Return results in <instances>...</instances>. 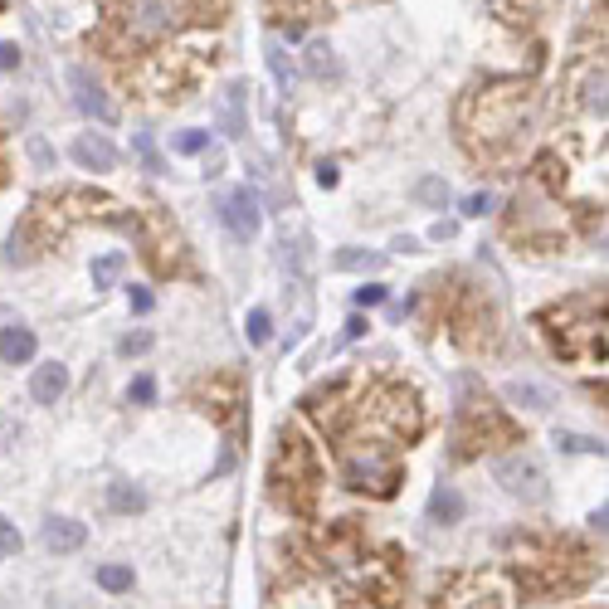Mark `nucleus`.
<instances>
[{
  "instance_id": "nucleus-35",
  "label": "nucleus",
  "mask_w": 609,
  "mask_h": 609,
  "mask_svg": "<svg viewBox=\"0 0 609 609\" xmlns=\"http://www.w3.org/2000/svg\"><path fill=\"white\" fill-rule=\"evenodd\" d=\"M317 186H327V191L337 186V166H332V161H322V166H317Z\"/></svg>"
},
{
  "instance_id": "nucleus-36",
  "label": "nucleus",
  "mask_w": 609,
  "mask_h": 609,
  "mask_svg": "<svg viewBox=\"0 0 609 609\" xmlns=\"http://www.w3.org/2000/svg\"><path fill=\"white\" fill-rule=\"evenodd\" d=\"M454 234H458V225H454V220H439V225L429 229V239H439V244H444V239H454Z\"/></svg>"
},
{
  "instance_id": "nucleus-28",
  "label": "nucleus",
  "mask_w": 609,
  "mask_h": 609,
  "mask_svg": "<svg viewBox=\"0 0 609 609\" xmlns=\"http://www.w3.org/2000/svg\"><path fill=\"white\" fill-rule=\"evenodd\" d=\"M117 351H122V356H142V351H152V332H132V337H122Z\"/></svg>"
},
{
  "instance_id": "nucleus-23",
  "label": "nucleus",
  "mask_w": 609,
  "mask_h": 609,
  "mask_svg": "<svg viewBox=\"0 0 609 609\" xmlns=\"http://www.w3.org/2000/svg\"><path fill=\"white\" fill-rule=\"evenodd\" d=\"M244 327H249V342H254V346H264L268 337H273V317H268L264 307H254V312H249V322H244Z\"/></svg>"
},
{
  "instance_id": "nucleus-21",
  "label": "nucleus",
  "mask_w": 609,
  "mask_h": 609,
  "mask_svg": "<svg viewBox=\"0 0 609 609\" xmlns=\"http://www.w3.org/2000/svg\"><path fill=\"white\" fill-rule=\"evenodd\" d=\"M132 147H137L142 166H147L152 176H161V171H166V166H161V152H156V142H152V132H132Z\"/></svg>"
},
{
  "instance_id": "nucleus-34",
  "label": "nucleus",
  "mask_w": 609,
  "mask_h": 609,
  "mask_svg": "<svg viewBox=\"0 0 609 609\" xmlns=\"http://www.w3.org/2000/svg\"><path fill=\"white\" fill-rule=\"evenodd\" d=\"M127 298H132V312H152V293L147 288H127Z\"/></svg>"
},
{
  "instance_id": "nucleus-32",
  "label": "nucleus",
  "mask_w": 609,
  "mask_h": 609,
  "mask_svg": "<svg viewBox=\"0 0 609 609\" xmlns=\"http://www.w3.org/2000/svg\"><path fill=\"white\" fill-rule=\"evenodd\" d=\"M30 156H35L39 171H49V166H54V152H49V142H39V137H30Z\"/></svg>"
},
{
  "instance_id": "nucleus-17",
  "label": "nucleus",
  "mask_w": 609,
  "mask_h": 609,
  "mask_svg": "<svg viewBox=\"0 0 609 609\" xmlns=\"http://www.w3.org/2000/svg\"><path fill=\"white\" fill-rule=\"evenodd\" d=\"M381 264H385V254H376V249H342L332 259V268H342V273H376Z\"/></svg>"
},
{
  "instance_id": "nucleus-13",
  "label": "nucleus",
  "mask_w": 609,
  "mask_h": 609,
  "mask_svg": "<svg viewBox=\"0 0 609 609\" xmlns=\"http://www.w3.org/2000/svg\"><path fill=\"white\" fill-rule=\"evenodd\" d=\"M244 83H229L225 93H220V132L225 137H244L249 132V122H244Z\"/></svg>"
},
{
  "instance_id": "nucleus-10",
  "label": "nucleus",
  "mask_w": 609,
  "mask_h": 609,
  "mask_svg": "<svg viewBox=\"0 0 609 609\" xmlns=\"http://www.w3.org/2000/svg\"><path fill=\"white\" fill-rule=\"evenodd\" d=\"M69 156H74L83 171H113L117 166V147L108 137H93V132H83L74 147H69Z\"/></svg>"
},
{
  "instance_id": "nucleus-12",
  "label": "nucleus",
  "mask_w": 609,
  "mask_h": 609,
  "mask_svg": "<svg viewBox=\"0 0 609 609\" xmlns=\"http://www.w3.org/2000/svg\"><path fill=\"white\" fill-rule=\"evenodd\" d=\"M64 390H69V366L49 361V366H39V371H35L30 395H35L39 405H59V400H64Z\"/></svg>"
},
{
  "instance_id": "nucleus-39",
  "label": "nucleus",
  "mask_w": 609,
  "mask_h": 609,
  "mask_svg": "<svg viewBox=\"0 0 609 609\" xmlns=\"http://www.w3.org/2000/svg\"><path fill=\"white\" fill-rule=\"evenodd\" d=\"M0 561H5V551H0Z\"/></svg>"
},
{
  "instance_id": "nucleus-26",
  "label": "nucleus",
  "mask_w": 609,
  "mask_h": 609,
  "mask_svg": "<svg viewBox=\"0 0 609 609\" xmlns=\"http://www.w3.org/2000/svg\"><path fill=\"white\" fill-rule=\"evenodd\" d=\"M561 449H571V454H605V444L590 439V434H561Z\"/></svg>"
},
{
  "instance_id": "nucleus-15",
  "label": "nucleus",
  "mask_w": 609,
  "mask_h": 609,
  "mask_svg": "<svg viewBox=\"0 0 609 609\" xmlns=\"http://www.w3.org/2000/svg\"><path fill=\"white\" fill-rule=\"evenodd\" d=\"M303 69L312 78H337L342 74V64H337V49L327 44V39H312L307 44V54H303Z\"/></svg>"
},
{
  "instance_id": "nucleus-9",
  "label": "nucleus",
  "mask_w": 609,
  "mask_h": 609,
  "mask_svg": "<svg viewBox=\"0 0 609 609\" xmlns=\"http://www.w3.org/2000/svg\"><path fill=\"white\" fill-rule=\"evenodd\" d=\"M39 541H44V551L69 556V551H78V546L88 541V527H83V522H69V517H49L44 532H39Z\"/></svg>"
},
{
  "instance_id": "nucleus-18",
  "label": "nucleus",
  "mask_w": 609,
  "mask_h": 609,
  "mask_svg": "<svg viewBox=\"0 0 609 609\" xmlns=\"http://www.w3.org/2000/svg\"><path fill=\"white\" fill-rule=\"evenodd\" d=\"M108 507L122 512V517H132V512H142V507H147V493H142V488H132V483H113V488H108Z\"/></svg>"
},
{
  "instance_id": "nucleus-33",
  "label": "nucleus",
  "mask_w": 609,
  "mask_h": 609,
  "mask_svg": "<svg viewBox=\"0 0 609 609\" xmlns=\"http://www.w3.org/2000/svg\"><path fill=\"white\" fill-rule=\"evenodd\" d=\"M0 69H5V74H10V69H20V49H15V44H5V39H0Z\"/></svg>"
},
{
  "instance_id": "nucleus-20",
  "label": "nucleus",
  "mask_w": 609,
  "mask_h": 609,
  "mask_svg": "<svg viewBox=\"0 0 609 609\" xmlns=\"http://www.w3.org/2000/svg\"><path fill=\"white\" fill-rule=\"evenodd\" d=\"M122 268H127L122 254H103V259H93V288H113Z\"/></svg>"
},
{
  "instance_id": "nucleus-27",
  "label": "nucleus",
  "mask_w": 609,
  "mask_h": 609,
  "mask_svg": "<svg viewBox=\"0 0 609 609\" xmlns=\"http://www.w3.org/2000/svg\"><path fill=\"white\" fill-rule=\"evenodd\" d=\"M488 210H493V195L488 191H473L468 200H463V215H468V220H483Z\"/></svg>"
},
{
  "instance_id": "nucleus-14",
  "label": "nucleus",
  "mask_w": 609,
  "mask_h": 609,
  "mask_svg": "<svg viewBox=\"0 0 609 609\" xmlns=\"http://www.w3.org/2000/svg\"><path fill=\"white\" fill-rule=\"evenodd\" d=\"M458 517H463V493H458L454 483H439V488H434V497H429V522L454 527Z\"/></svg>"
},
{
  "instance_id": "nucleus-31",
  "label": "nucleus",
  "mask_w": 609,
  "mask_h": 609,
  "mask_svg": "<svg viewBox=\"0 0 609 609\" xmlns=\"http://www.w3.org/2000/svg\"><path fill=\"white\" fill-rule=\"evenodd\" d=\"M0 551H5V556H15V551H20V532H15L5 517H0Z\"/></svg>"
},
{
  "instance_id": "nucleus-16",
  "label": "nucleus",
  "mask_w": 609,
  "mask_h": 609,
  "mask_svg": "<svg viewBox=\"0 0 609 609\" xmlns=\"http://www.w3.org/2000/svg\"><path fill=\"white\" fill-rule=\"evenodd\" d=\"M507 400L512 405H527V410H551V390L536 381H512L507 385Z\"/></svg>"
},
{
  "instance_id": "nucleus-25",
  "label": "nucleus",
  "mask_w": 609,
  "mask_h": 609,
  "mask_svg": "<svg viewBox=\"0 0 609 609\" xmlns=\"http://www.w3.org/2000/svg\"><path fill=\"white\" fill-rule=\"evenodd\" d=\"M171 147H176L181 156H200L205 147H210V132H181V137H176Z\"/></svg>"
},
{
  "instance_id": "nucleus-1",
  "label": "nucleus",
  "mask_w": 609,
  "mask_h": 609,
  "mask_svg": "<svg viewBox=\"0 0 609 609\" xmlns=\"http://www.w3.org/2000/svg\"><path fill=\"white\" fill-rule=\"evenodd\" d=\"M527 113H532L527 83L502 78V83H488V88L468 93V103H463V132H468V142L478 152H502L527 127Z\"/></svg>"
},
{
  "instance_id": "nucleus-5",
  "label": "nucleus",
  "mask_w": 609,
  "mask_h": 609,
  "mask_svg": "<svg viewBox=\"0 0 609 609\" xmlns=\"http://www.w3.org/2000/svg\"><path fill=\"white\" fill-rule=\"evenodd\" d=\"M215 210H220V225L234 234V239H254L259 229H264V210H259V195L249 191V186H234L215 200Z\"/></svg>"
},
{
  "instance_id": "nucleus-24",
  "label": "nucleus",
  "mask_w": 609,
  "mask_h": 609,
  "mask_svg": "<svg viewBox=\"0 0 609 609\" xmlns=\"http://www.w3.org/2000/svg\"><path fill=\"white\" fill-rule=\"evenodd\" d=\"M415 200H424V205H444V200H449V186H444L439 176H424V181L415 186Z\"/></svg>"
},
{
  "instance_id": "nucleus-30",
  "label": "nucleus",
  "mask_w": 609,
  "mask_h": 609,
  "mask_svg": "<svg viewBox=\"0 0 609 609\" xmlns=\"http://www.w3.org/2000/svg\"><path fill=\"white\" fill-rule=\"evenodd\" d=\"M376 303H385V288L381 283H361L356 288V307H376Z\"/></svg>"
},
{
  "instance_id": "nucleus-7",
  "label": "nucleus",
  "mask_w": 609,
  "mask_h": 609,
  "mask_svg": "<svg viewBox=\"0 0 609 609\" xmlns=\"http://www.w3.org/2000/svg\"><path fill=\"white\" fill-rule=\"evenodd\" d=\"M69 88H74V103H78V108H83L88 117H98V122H117L113 98L103 93V83L88 74L83 64H74V69H69Z\"/></svg>"
},
{
  "instance_id": "nucleus-11",
  "label": "nucleus",
  "mask_w": 609,
  "mask_h": 609,
  "mask_svg": "<svg viewBox=\"0 0 609 609\" xmlns=\"http://www.w3.org/2000/svg\"><path fill=\"white\" fill-rule=\"evenodd\" d=\"M0 361H5V366H25V361H35V332L20 327V322H10V327L0 332Z\"/></svg>"
},
{
  "instance_id": "nucleus-4",
  "label": "nucleus",
  "mask_w": 609,
  "mask_h": 609,
  "mask_svg": "<svg viewBox=\"0 0 609 609\" xmlns=\"http://www.w3.org/2000/svg\"><path fill=\"white\" fill-rule=\"evenodd\" d=\"M493 478L507 488L512 497H522V502H546V473H541V458L536 454H502L493 463Z\"/></svg>"
},
{
  "instance_id": "nucleus-6",
  "label": "nucleus",
  "mask_w": 609,
  "mask_h": 609,
  "mask_svg": "<svg viewBox=\"0 0 609 609\" xmlns=\"http://www.w3.org/2000/svg\"><path fill=\"white\" fill-rule=\"evenodd\" d=\"M371 424L381 429L385 439H405L419 429V410H415V395L410 390H385L381 400L371 405Z\"/></svg>"
},
{
  "instance_id": "nucleus-38",
  "label": "nucleus",
  "mask_w": 609,
  "mask_h": 609,
  "mask_svg": "<svg viewBox=\"0 0 609 609\" xmlns=\"http://www.w3.org/2000/svg\"><path fill=\"white\" fill-rule=\"evenodd\" d=\"M395 249H400V254H415V249H419V239H410V234H400V239H395Z\"/></svg>"
},
{
  "instance_id": "nucleus-19",
  "label": "nucleus",
  "mask_w": 609,
  "mask_h": 609,
  "mask_svg": "<svg viewBox=\"0 0 609 609\" xmlns=\"http://www.w3.org/2000/svg\"><path fill=\"white\" fill-rule=\"evenodd\" d=\"M264 59H268V69H273V83L288 93V88H293V64H288V54H283V44H278V39H268V44H264Z\"/></svg>"
},
{
  "instance_id": "nucleus-37",
  "label": "nucleus",
  "mask_w": 609,
  "mask_h": 609,
  "mask_svg": "<svg viewBox=\"0 0 609 609\" xmlns=\"http://www.w3.org/2000/svg\"><path fill=\"white\" fill-rule=\"evenodd\" d=\"M361 332H366V322H361V317H351V322H346V342H356Z\"/></svg>"
},
{
  "instance_id": "nucleus-22",
  "label": "nucleus",
  "mask_w": 609,
  "mask_h": 609,
  "mask_svg": "<svg viewBox=\"0 0 609 609\" xmlns=\"http://www.w3.org/2000/svg\"><path fill=\"white\" fill-rule=\"evenodd\" d=\"M98 585H103V590H113V595L132 590V566H103V571H98Z\"/></svg>"
},
{
  "instance_id": "nucleus-3",
  "label": "nucleus",
  "mask_w": 609,
  "mask_h": 609,
  "mask_svg": "<svg viewBox=\"0 0 609 609\" xmlns=\"http://www.w3.org/2000/svg\"><path fill=\"white\" fill-rule=\"evenodd\" d=\"M342 478L346 488H361V493H376V497H390L395 493V483H400V468H395V458L385 444H351L342 454Z\"/></svg>"
},
{
  "instance_id": "nucleus-2",
  "label": "nucleus",
  "mask_w": 609,
  "mask_h": 609,
  "mask_svg": "<svg viewBox=\"0 0 609 609\" xmlns=\"http://www.w3.org/2000/svg\"><path fill=\"white\" fill-rule=\"evenodd\" d=\"M195 20V0H117V25L132 44L176 35Z\"/></svg>"
},
{
  "instance_id": "nucleus-29",
  "label": "nucleus",
  "mask_w": 609,
  "mask_h": 609,
  "mask_svg": "<svg viewBox=\"0 0 609 609\" xmlns=\"http://www.w3.org/2000/svg\"><path fill=\"white\" fill-rule=\"evenodd\" d=\"M127 395H132V400H137V405H152V400H156V381H152V376H137V381H132V390H127Z\"/></svg>"
},
{
  "instance_id": "nucleus-8",
  "label": "nucleus",
  "mask_w": 609,
  "mask_h": 609,
  "mask_svg": "<svg viewBox=\"0 0 609 609\" xmlns=\"http://www.w3.org/2000/svg\"><path fill=\"white\" fill-rule=\"evenodd\" d=\"M571 88L590 113H605V64H600V59H585L571 74Z\"/></svg>"
}]
</instances>
